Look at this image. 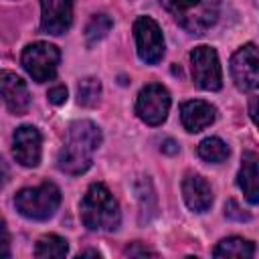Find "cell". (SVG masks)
<instances>
[{"mask_svg":"<svg viewBox=\"0 0 259 259\" xmlns=\"http://www.w3.org/2000/svg\"><path fill=\"white\" fill-rule=\"evenodd\" d=\"M79 255H81V257H85V255H93V257H99L101 253H99V251H95V249H87V251H81Z\"/></svg>","mask_w":259,"mask_h":259,"instance_id":"cell-27","label":"cell"},{"mask_svg":"<svg viewBox=\"0 0 259 259\" xmlns=\"http://www.w3.org/2000/svg\"><path fill=\"white\" fill-rule=\"evenodd\" d=\"M99 144H101V130L93 121L81 119L71 123L67 142L57 156V168L71 176L87 172L93 162V152L99 148Z\"/></svg>","mask_w":259,"mask_h":259,"instance_id":"cell-1","label":"cell"},{"mask_svg":"<svg viewBox=\"0 0 259 259\" xmlns=\"http://www.w3.org/2000/svg\"><path fill=\"white\" fill-rule=\"evenodd\" d=\"M40 152H42L40 132L34 125H20L12 138V154L16 162L26 168H34L40 162Z\"/></svg>","mask_w":259,"mask_h":259,"instance_id":"cell-10","label":"cell"},{"mask_svg":"<svg viewBox=\"0 0 259 259\" xmlns=\"http://www.w3.org/2000/svg\"><path fill=\"white\" fill-rule=\"evenodd\" d=\"M182 196L190 210L206 212L212 204V188L200 174H186L182 180Z\"/></svg>","mask_w":259,"mask_h":259,"instance_id":"cell-13","label":"cell"},{"mask_svg":"<svg viewBox=\"0 0 259 259\" xmlns=\"http://www.w3.org/2000/svg\"><path fill=\"white\" fill-rule=\"evenodd\" d=\"M0 89H2V99L8 107L10 113L22 115L26 113L30 105V95L26 83L12 71H2L0 73Z\"/></svg>","mask_w":259,"mask_h":259,"instance_id":"cell-12","label":"cell"},{"mask_svg":"<svg viewBox=\"0 0 259 259\" xmlns=\"http://www.w3.org/2000/svg\"><path fill=\"white\" fill-rule=\"evenodd\" d=\"M214 117H217L214 107L208 101H202V99L186 101L180 107V119H182V125L188 132H200V130L208 127L214 121Z\"/></svg>","mask_w":259,"mask_h":259,"instance_id":"cell-15","label":"cell"},{"mask_svg":"<svg viewBox=\"0 0 259 259\" xmlns=\"http://www.w3.org/2000/svg\"><path fill=\"white\" fill-rule=\"evenodd\" d=\"M192 63V79L204 91H219L223 87V71L219 63V55L212 47L200 45L190 53Z\"/></svg>","mask_w":259,"mask_h":259,"instance_id":"cell-6","label":"cell"},{"mask_svg":"<svg viewBox=\"0 0 259 259\" xmlns=\"http://www.w3.org/2000/svg\"><path fill=\"white\" fill-rule=\"evenodd\" d=\"M69 251V245L63 237L59 235H45L36 241L34 247V257L38 259H61Z\"/></svg>","mask_w":259,"mask_h":259,"instance_id":"cell-17","label":"cell"},{"mask_svg":"<svg viewBox=\"0 0 259 259\" xmlns=\"http://www.w3.org/2000/svg\"><path fill=\"white\" fill-rule=\"evenodd\" d=\"M214 257H233V259H247V257H253L255 255V245L243 237H229V239H223L214 251H212Z\"/></svg>","mask_w":259,"mask_h":259,"instance_id":"cell-16","label":"cell"},{"mask_svg":"<svg viewBox=\"0 0 259 259\" xmlns=\"http://www.w3.org/2000/svg\"><path fill=\"white\" fill-rule=\"evenodd\" d=\"M170 109V93L160 83L146 85L136 99V113L148 125H160L168 117Z\"/></svg>","mask_w":259,"mask_h":259,"instance_id":"cell-7","label":"cell"},{"mask_svg":"<svg viewBox=\"0 0 259 259\" xmlns=\"http://www.w3.org/2000/svg\"><path fill=\"white\" fill-rule=\"evenodd\" d=\"M81 221L89 231H117L121 223L119 204L101 182H93L81 198Z\"/></svg>","mask_w":259,"mask_h":259,"instance_id":"cell-2","label":"cell"},{"mask_svg":"<svg viewBox=\"0 0 259 259\" xmlns=\"http://www.w3.org/2000/svg\"><path fill=\"white\" fill-rule=\"evenodd\" d=\"M99 97H101V83H99V79H95V77H85V79L77 85V99H79V103H81L83 107H93V105H97Z\"/></svg>","mask_w":259,"mask_h":259,"instance_id":"cell-19","label":"cell"},{"mask_svg":"<svg viewBox=\"0 0 259 259\" xmlns=\"http://www.w3.org/2000/svg\"><path fill=\"white\" fill-rule=\"evenodd\" d=\"M49 101L53 105H61L67 101V87L65 85H55L49 89Z\"/></svg>","mask_w":259,"mask_h":259,"instance_id":"cell-23","label":"cell"},{"mask_svg":"<svg viewBox=\"0 0 259 259\" xmlns=\"http://www.w3.org/2000/svg\"><path fill=\"white\" fill-rule=\"evenodd\" d=\"M162 152L164 154H176L178 152V144L174 140H164L162 142Z\"/></svg>","mask_w":259,"mask_h":259,"instance_id":"cell-26","label":"cell"},{"mask_svg":"<svg viewBox=\"0 0 259 259\" xmlns=\"http://www.w3.org/2000/svg\"><path fill=\"white\" fill-rule=\"evenodd\" d=\"M40 26L49 34H63L73 22V0H40Z\"/></svg>","mask_w":259,"mask_h":259,"instance_id":"cell-11","label":"cell"},{"mask_svg":"<svg viewBox=\"0 0 259 259\" xmlns=\"http://www.w3.org/2000/svg\"><path fill=\"white\" fill-rule=\"evenodd\" d=\"M123 255H127V257H146V255L156 257L158 253L152 251V249H148V247H142L140 243H132V245H127V247L123 249Z\"/></svg>","mask_w":259,"mask_h":259,"instance_id":"cell-22","label":"cell"},{"mask_svg":"<svg viewBox=\"0 0 259 259\" xmlns=\"http://www.w3.org/2000/svg\"><path fill=\"white\" fill-rule=\"evenodd\" d=\"M160 4L190 34L206 32L221 10V0H160Z\"/></svg>","mask_w":259,"mask_h":259,"instance_id":"cell-3","label":"cell"},{"mask_svg":"<svg viewBox=\"0 0 259 259\" xmlns=\"http://www.w3.org/2000/svg\"><path fill=\"white\" fill-rule=\"evenodd\" d=\"M231 75L239 89L251 91L259 87V47L243 45L231 57Z\"/></svg>","mask_w":259,"mask_h":259,"instance_id":"cell-9","label":"cell"},{"mask_svg":"<svg viewBox=\"0 0 259 259\" xmlns=\"http://www.w3.org/2000/svg\"><path fill=\"white\" fill-rule=\"evenodd\" d=\"M198 156L206 162L219 164L229 158V146L221 138H206L198 144Z\"/></svg>","mask_w":259,"mask_h":259,"instance_id":"cell-18","label":"cell"},{"mask_svg":"<svg viewBox=\"0 0 259 259\" xmlns=\"http://www.w3.org/2000/svg\"><path fill=\"white\" fill-rule=\"evenodd\" d=\"M20 61H22L24 71L36 83H45V81H51L55 77L59 61H61V53L55 45L38 40V42H32V45L24 47Z\"/></svg>","mask_w":259,"mask_h":259,"instance_id":"cell-5","label":"cell"},{"mask_svg":"<svg viewBox=\"0 0 259 259\" xmlns=\"http://www.w3.org/2000/svg\"><path fill=\"white\" fill-rule=\"evenodd\" d=\"M134 36L138 47V57L148 63L156 65L164 57V38L158 22L150 16H140L134 22Z\"/></svg>","mask_w":259,"mask_h":259,"instance_id":"cell-8","label":"cell"},{"mask_svg":"<svg viewBox=\"0 0 259 259\" xmlns=\"http://www.w3.org/2000/svg\"><path fill=\"white\" fill-rule=\"evenodd\" d=\"M249 117L259 127V95L257 97H251V101H249Z\"/></svg>","mask_w":259,"mask_h":259,"instance_id":"cell-25","label":"cell"},{"mask_svg":"<svg viewBox=\"0 0 259 259\" xmlns=\"http://www.w3.org/2000/svg\"><path fill=\"white\" fill-rule=\"evenodd\" d=\"M225 214L229 217V219H233V221H249L251 219V214L249 212H245L239 204H237V200H227V204H225Z\"/></svg>","mask_w":259,"mask_h":259,"instance_id":"cell-21","label":"cell"},{"mask_svg":"<svg viewBox=\"0 0 259 259\" xmlns=\"http://www.w3.org/2000/svg\"><path fill=\"white\" fill-rule=\"evenodd\" d=\"M237 184L243 190L247 202L259 204V154L245 152L237 174Z\"/></svg>","mask_w":259,"mask_h":259,"instance_id":"cell-14","label":"cell"},{"mask_svg":"<svg viewBox=\"0 0 259 259\" xmlns=\"http://www.w3.org/2000/svg\"><path fill=\"white\" fill-rule=\"evenodd\" d=\"M0 233H2V249H0V255L2 257H10V249H8V245H10V237H8V229H6V223H2L0 225Z\"/></svg>","mask_w":259,"mask_h":259,"instance_id":"cell-24","label":"cell"},{"mask_svg":"<svg viewBox=\"0 0 259 259\" xmlns=\"http://www.w3.org/2000/svg\"><path fill=\"white\" fill-rule=\"evenodd\" d=\"M113 26V20L107 16V14H95L87 26H85V36H87V42H97L101 40Z\"/></svg>","mask_w":259,"mask_h":259,"instance_id":"cell-20","label":"cell"},{"mask_svg":"<svg viewBox=\"0 0 259 259\" xmlns=\"http://www.w3.org/2000/svg\"><path fill=\"white\" fill-rule=\"evenodd\" d=\"M61 204V190L53 182H42L32 188H22L14 196L16 210L32 221H47Z\"/></svg>","mask_w":259,"mask_h":259,"instance_id":"cell-4","label":"cell"}]
</instances>
